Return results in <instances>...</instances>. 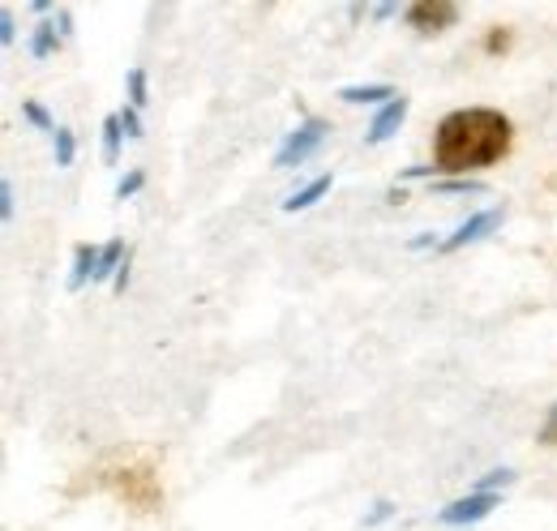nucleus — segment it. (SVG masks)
I'll list each match as a JSON object with an SVG mask.
<instances>
[{"label": "nucleus", "instance_id": "obj_15", "mask_svg": "<svg viewBox=\"0 0 557 531\" xmlns=\"http://www.w3.org/2000/svg\"><path fill=\"white\" fill-rule=\"evenodd\" d=\"M129 108H146V69H129Z\"/></svg>", "mask_w": 557, "mask_h": 531}, {"label": "nucleus", "instance_id": "obj_14", "mask_svg": "<svg viewBox=\"0 0 557 531\" xmlns=\"http://www.w3.org/2000/svg\"><path fill=\"white\" fill-rule=\"evenodd\" d=\"M22 116L30 121V125H39V129H48V133H57V125H52V116L35 103V99H22Z\"/></svg>", "mask_w": 557, "mask_h": 531}, {"label": "nucleus", "instance_id": "obj_19", "mask_svg": "<svg viewBox=\"0 0 557 531\" xmlns=\"http://www.w3.org/2000/svg\"><path fill=\"white\" fill-rule=\"evenodd\" d=\"M485 48L488 52H506V48H510V30H506V26H493L485 39Z\"/></svg>", "mask_w": 557, "mask_h": 531}, {"label": "nucleus", "instance_id": "obj_22", "mask_svg": "<svg viewBox=\"0 0 557 531\" xmlns=\"http://www.w3.org/2000/svg\"><path fill=\"white\" fill-rule=\"evenodd\" d=\"M0 219H4V223L13 219V185H9V181L0 185Z\"/></svg>", "mask_w": 557, "mask_h": 531}, {"label": "nucleus", "instance_id": "obj_6", "mask_svg": "<svg viewBox=\"0 0 557 531\" xmlns=\"http://www.w3.org/2000/svg\"><path fill=\"white\" fill-rule=\"evenodd\" d=\"M404 116H408V99L399 95V99H391V103L373 116V125H369V133H364V141H369V146H382L391 133L404 125Z\"/></svg>", "mask_w": 557, "mask_h": 531}, {"label": "nucleus", "instance_id": "obj_21", "mask_svg": "<svg viewBox=\"0 0 557 531\" xmlns=\"http://www.w3.org/2000/svg\"><path fill=\"white\" fill-rule=\"evenodd\" d=\"M391 515H395V506H391V502H377V506H373V515L364 519V528H377V523H386Z\"/></svg>", "mask_w": 557, "mask_h": 531}, {"label": "nucleus", "instance_id": "obj_11", "mask_svg": "<svg viewBox=\"0 0 557 531\" xmlns=\"http://www.w3.org/2000/svg\"><path fill=\"white\" fill-rule=\"evenodd\" d=\"M61 48V35H57V26L52 22H44L39 30H35V39H30V57L35 61H44V57H52Z\"/></svg>", "mask_w": 557, "mask_h": 531}, {"label": "nucleus", "instance_id": "obj_20", "mask_svg": "<svg viewBox=\"0 0 557 531\" xmlns=\"http://www.w3.org/2000/svg\"><path fill=\"white\" fill-rule=\"evenodd\" d=\"M116 116H121V125H125V133H129V137H141L138 108H125V112H116Z\"/></svg>", "mask_w": 557, "mask_h": 531}, {"label": "nucleus", "instance_id": "obj_24", "mask_svg": "<svg viewBox=\"0 0 557 531\" xmlns=\"http://www.w3.org/2000/svg\"><path fill=\"white\" fill-rule=\"evenodd\" d=\"M437 168L433 163H417V168H404V181H420V176H433Z\"/></svg>", "mask_w": 557, "mask_h": 531}, {"label": "nucleus", "instance_id": "obj_10", "mask_svg": "<svg viewBox=\"0 0 557 531\" xmlns=\"http://www.w3.org/2000/svg\"><path fill=\"white\" fill-rule=\"evenodd\" d=\"M326 189H331V176H318V181H309L300 194H292V198L283 201V210H287V214H296V210H309V206L322 198Z\"/></svg>", "mask_w": 557, "mask_h": 531}, {"label": "nucleus", "instance_id": "obj_12", "mask_svg": "<svg viewBox=\"0 0 557 531\" xmlns=\"http://www.w3.org/2000/svg\"><path fill=\"white\" fill-rule=\"evenodd\" d=\"M121 137H125L121 116H108V121H103V163H116V155H121Z\"/></svg>", "mask_w": 557, "mask_h": 531}, {"label": "nucleus", "instance_id": "obj_2", "mask_svg": "<svg viewBox=\"0 0 557 531\" xmlns=\"http://www.w3.org/2000/svg\"><path fill=\"white\" fill-rule=\"evenodd\" d=\"M326 133H331V125H326V121H318V116H309L305 125H296V129L287 133V141L278 146L275 168H296V163H305V159L326 141Z\"/></svg>", "mask_w": 557, "mask_h": 531}, {"label": "nucleus", "instance_id": "obj_23", "mask_svg": "<svg viewBox=\"0 0 557 531\" xmlns=\"http://www.w3.org/2000/svg\"><path fill=\"white\" fill-rule=\"evenodd\" d=\"M541 442H545V446H557V407H549V420H545V429H541Z\"/></svg>", "mask_w": 557, "mask_h": 531}, {"label": "nucleus", "instance_id": "obj_18", "mask_svg": "<svg viewBox=\"0 0 557 531\" xmlns=\"http://www.w3.org/2000/svg\"><path fill=\"white\" fill-rule=\"evenodd\" d=\"M141 185H146V176H141V172H129V176H121V185H116V198H121V201L134 198Z\"/></svg>", "mask_w": 557, "mask_h": 531}, {"label": "nucleus", "instance_id": "obj_1", "mask_svg": "<svg viewBox=\"0 0 557 531\" xmlns=\"http://www.w3.org/2000/svg\"><path fill=\"white\" fill-rule=\"evenodd\" d=\"M510 121L493 108H459L442 116L433 133V168L446 176H468L476 168H493L510 155Z\"/></svg>", "mask_w": 557, "mask_h": 531}, {"label": "nucleus", "instance_id": "obj_5", "mask_svg": "<svg viewBox=\"0 0 557 531\" xmlns=\"http://www.w3.org/2000/svg\"><path fill=\"white\" fill-rule=\"evenodd\" d=\"M488 510H497V497H493V493H472V497L450 502V506L437 515V523H446V528H468V523L488 519Z\"/></svg>", "mask_w": 557, "mask_h": 531}, {"label": "nucleus", "instance_id": "obj_9", "mask_svg": "<svg viewBox=\"0 0 557 531\" xmlns=\"http://www.w3.org/2000/svg\"><path fill=\"white\" fill-rule=\"evenodd\" d=\"M129 258V249L121 245V240H112V245H103L99 249V270H95V283H103V279H116L121 274V266Z\"/></svg>", "mask_w": 557, "mask_h": 531}, {"label": "nucleus", "instance_id": "obj_16", "mask_svg": "<svg viewBox=\"0 0 557 531\" xmlns=\"http://www.w3.org/2000/svg\"><path fill=\"white\" fill-rule=\"evenodd\" d=\"M73 155H77V141H73V133L70 129H57V163H61V168H70Z\"/></svg>", "mask_w": 557, "mask_h": 531}, {"label": "nucleus", "instance_id": "obj_8", "mask_svg": "<svg viewBox=\"0 0 557 531\" xmlns=\"http://www.w3.org/2000/svg\"><path fill=\"white\" fill-rule=\"evenodd\" d=\"M95 270H99V249H95V245H77V254H73V274H70L73 292H77L86 279L95 283Z\"/></svg>", "mask_w": 557, "mask_h": 531}, {"label": "nucleus", "instance_id": "obj_4", "mask_svg": "<svg viewBox=\"0 0 557 531\" xmlns=\"http://www.w3.org/2000/svg\"><path fill=\"white\" fill-rule=\"evenodd\" d=\"M497 223H502V210H497V206H493V210H476L468 223H459V227H455V232L442 240V254H459V249L476 245V240H481V236H488Z\"/></svg>", "mask_w": 557, "mask_h": 531}, {"label": "nucleus", "instance_id": "obj_25", "mask_svg": "<svg viewBox=\"0 0 557 531\" xmlns=\"http://www.w3.org/2000/svg\"><path fill=\"white\" fill-rule=\"evenodd\" d=\"M13 30H17V26H13V17L4 13V17H0V44H4V48L13 44Z\"/></svg>", "mask_w": 557, "mask_h": 531}, {"label": "nucleus", "instance_id": "obj_13", "mask_svg": "<svg viewBox=\"0 0 557 531\" xmlns=\"http://www.w3.org/2000/svg\"><path fill=\"white\" fill-rule=\"evenodd\" d=\"M485 181H437L433 194H485Z\"/></svg>", "mask_w": 557, "mask_h": 531}, {"label": "nucleus", "instance_id": "obj_3", "mask_svg": "<svg viewBox=\"0 0 557 531\" xmlns=\"http://www.w3.org/2000/svg\"><path fill=\"white\" fill-rule=\"evenodd\" d=\"M408 22L417 26L420 35H442V30H450L459 22V4H450V0H424V4L408 9Z\"/></svg>", "mask_w": 557, "mask_h": 531}, {"label": "nucleus", "instance_id": "obj_17", "mask_svg": "<svg viewBox=\"0 0 557 531\" xmlns=\"http://www.w3.org/2000/svg\"><path fill=\"white\" fill-rule=\"evenodd\" d=\"M510 480H515V471H506V467H502V471H488V476H481V484H476V493H493L497 484L506 489Z\"/></svg>", "mask_w": 557, "mask_h": 531}, {"label": "nucleus", "instance_id": "obj_7", "mask_svg": "<svg viewBox=\"0 0 557 531\" xmlns=\"http://www.w3.org/2000/svg\"><path fill=\"white\" fill-rule=\"evenodd\" d=\"M339 99H344V103H382V99L391 103V99H399V95H395L386 82H369V86H344Z\"/></svg>", "mask_w": 557, "mask_h": 531}]
</instances>
